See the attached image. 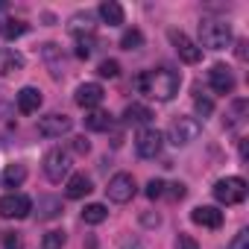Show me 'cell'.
I'll return each mask as SVG.
<instances>
[{
    "mask_svg": "<svg viewBox=\"0 0 249 249\" xmlns=\"http://www.w3.org/2000/svg\"><path fill=\"white\" fill-rule=\"evenodd\" d=\"M179 85H182L179 73H176V71H167V68L144 71V73L135 79V88H138L141 94H147V97H153V100H161V103L173 100V97L179 94Z\"/></svg>",
    "mask_w": 249,
    "mask_h": 249,
    "instance_id": "6da1fadb",
    "label": "cell"
},
{
    "mask_svg": "<svg viewBox=\"0 0 249 249\" xmlns=\"http://www.w3.org/2000/svg\"><path fill=\"white\" fill-rule=\"evenodd\" d=\"M199 44L208 47V50H223L231 44V30L226 21H217V18H202L199 24Z\"/></svg>",
    "mask_w": 249,
    "mask_h": 249,
    "instance_id": "7a4b0ae2",
    "label": "cell"
},
{
    "mask_svg": "<svg viewBox=\"0 0 249 249\" xmlns=\"http://www.w3.org/2000/svg\"><path fill=\"white\" fill-rule=\"evenodd\" d=\"M246 194H249V188L240 176H226L214 185V199L223 205H240L246 199Z\"/></svg>",
    "mask_w": 249,
    "mask_h": 249,
    "instance_id": "3957f363",
    "label": "cell"
},
{
    "mask_svg": "<svg viewBox=\"0 0 249 249\" xmlns=\"http://www.w3.org/2000/svg\"><path fill=\"white\" fill-rule=\"evenodd\" d=\"M199 132H202V123L196 117H176L167 129V138L173 147H188L191 141L199 138Z\"/></svg>",
    "mask_w": 249,
    "mask_h": 249,
    "instance_id": "277c9868",
    "label": "cell"
},
{
    "mask_svg": "<svg viewBox=\"0 0 249 249\" xmlns=\"http://www.w3.org/2000/svg\"><path fill=\"white\" fill-rule=\"evenodd\" d=\"M68 173H71V153L62 150V147L50 150V153L44 156V176H47L50 182H62Z\"/></svg>",
    "mask_w": 249,
    "mask_h": 249,
    "instance_id": "5b68a950",
    "label": "cell"
},
{
    "mask_svg": "<svg viewBox=\"0 0 249 249\" xmlns=\"http://www.w3.org/2000/svg\"><path fill=\"white\" fill-rule=\"evenodd\" d=\"M30 211H33V199L24 194H6L0 199V217L6 220H24L30 217Z\"/></svg>",
    "mask_w": 249,
    "mask_h": 249,
    "instance_id": "8992f818",
    "label": "cell"
},
{
    "mask_svg": "<svg viewBox=\"0 0 249 249\" xmlns=\"http://www.w3.org/2000/svg\"><path fill=\"white\" fill-rule=\"evenodd\" d=\"M135 179L129 176V173H117V176H111L108 179V188H106V194H108V199L111 202H117V205H123V202H129L132 196H135Z\"/></svg>",
    "mask_w": 249,
    "mask_h": 249,
    "instance_id": "52a82bcc",
    "label": "cell"
},
{
    "mask_svg": "<svg viewBox=\"0 0 249 249\" xmlns=\"http://www.w3.org/2000/svg\"><path fill=\"white\" fill-rule=\"evenodd\" d=\"M71 129H73V120H71L68 114H59V111L44 114V117L38 120V135H44V138H62V135H68Z\"/></svg>",
    "mask_w": 249,
    "mask_h": 249,
    "instance_id": "ba28073f",
    "label": "cell"
},
{
    "mask_svg": "<svg viewBox=\"0 0 249 249\" xmlns=\"http://www.w3.org/2000/svg\"><path fill=\"white\" fill-rule=\"evenodd\" d=\"M161 147H164V135L159 129H144L135 138V150H138L141 159H156L161 153Z\"/></svg>",
    "mask_w": 249,
    "mask_h": 249,
    "instance_id": "9c48e42d",
    "label": "cell"
},
{
    "mask_svg": "<svg viewBox=\"0 0 249 249\" xmlns=\"http://www.w3.org/2000/svg\"><path fill=\"white\" fill-rule=\"evenodd\" d=\"M170 44L176 47L179 59L188 62V65H196V62L202 59V47H196V44H194L185 33H179V30H170Z\"/></svg>",
    "mask_w": 249,
    "mask_h": 249,
    "instance_id": "30bf717a",
    "label": "cell"
},
{
    "mask_svg": "<svg viewBox=\"0 0 249 249\" xmlns=\"http://www.w3.org/2000/svg\"><path fill=\"white\" fill-rule=\"evenodd\" d=\"M103 97H106V91H103V85H97V82H82L79 88H76V106H82L85 111H94L100 103H103Z\"/></svg>",
    "mask_w": 249,
    "mask_h": 249,
    "instance_id": "8fae6325",
    "label": "cell"
},
{
    "mask_svg": "<svg viewBox=\"0 0 249 249\" xmlns=\"http://www.w3.org/2000/svg\"><path fill=\"white\" fill-rule=\"evenodd\" d=\"M208 82H211L214 94H231V91H234V73H231V68H226V65H214V68L208 71Z\"/></svg>",
    "mask_w": 249,
    "mask_h": 249,
    "instance_id": "7c38bea8",
    "label": "cell"
},
{
    "mask_svg": "<svg viewBox=\"0 0 249 249\" xmlns=\"http://www.w3.org/2000/svg\"><path fill=\"white\" fill-rule=\"evenodd\" d=\"M191 220L202 229H220L223 226V211L214 208V205H199V208L191 211Z\"/></svg>",
    "mask_w": 249,
    "mask_h": 249,
    "instance_id": "4fadbf2b",
    "label": "cell"
},
{
    "mask_svg": "<svg viewBox=\"0 0 249 249\" xmlns=\"http://www.w3.org/2000/svg\"><path fill=\"white\" fill-rule=\"evenodd\" d=\"M18 71H24V56L12 47H3L0 50V76H12Z\"/></svg>",
    "mask_w": 249,
    "mask_h": 249,
    "instance_id": "5bb4252c",
    "label": "cell"
},
{
    "mask_svg": "<svg viewBox=\"0 0 249 249\" xmlns=\"http://www.w3.org/2000/svg\"><path fill=\"white\" fill-rule=\"evenodd\" d=\"M41 91L38 88H33V85H27V88H21L18 91V111H24V114H33V111H38L41 108Z\"/></svg>",
    "mask_w": 249,
    "mask_h": 249,
    "instance_id": "9a60e30c",
    "label": "cell"
},
{
    "mask_svg": "<svg viewBox=\"0 0 249 249\" xmlns=\"http://www.w3.org/2000/svg\"><path fill=\"white\" fill-rule=\"evenodd\" d=\"M94 188H91V179L85 176V173H73L71 179H68V188H65V194H68V199H82V196H88Z\"/></svg>",
    "mask_w": 249,
    "mask_h": 249,
    "instance_id": "2e32d148",
    "label": "cell"
},
{
    "mask_svg": "<svg viewBox=\"0 0 249 249\" xmlns=\"http://www.w3.org/2000/svg\"><path fill=\"white\" fill-rule=\"evenodd\" d=\"M97 15H100V21H103V24H108V27L123 24V6L117 3V0H103L100 9H97Z\"/></svg>",
    "mask_w": 249,
    "mask_h": 249,
    "instance_id": "e0dca14e",
    "label": "cell"
},
{
    "mask_svg": "<svg viewBox=\"0 0 249 249\" xmlns=\"http://www.w3.org/2000/svg\"><path fill=\"white\" fill-rule=\"evenodd\" d=\"M153 120V111L147 108V106H141V103H132V106H126L123 108V123H135V126H144V123H150Z\"/></svg>",
    "mask_w": 249,
    "mask_h": 249,
    "instance_id": "ac0fdd59",
    "label": "cell"
},
{
    "mask_svg": "<svg viewBox=\"0 0 249 249\" xmlns=\"http://www.w3.org/2000/svg\"><path fill=\"white\" fill-rule=\"evenodd\" d=\"M114 126V120H111V114L108 111H88L85 114V129H91V132H108Z\"/></svg>",
    "mask_w": 249,
    "mask_h": 249,
    "instance_id": "d6986e66",
    "label": "cell"
},
{
    "mask_svg": "<svg viewBox=\"0 0 249 249\" xmlns=\"http://www.w3.org/2000/svg\"><path fill=\"white\" fill-rule=\"evenodd\" d=\"M62 214V199L56 196H41L38 199V220H53Z\"/></svg>",
    "mask_w": 249,
    "mask_h": 249,
    "instance_id": "ffe728a7",
    "label": "cell"
},
{
    "mask_svg": "<svg viewBox=\"0 0 249 249\" xmlns=\"http://www.w3.org/2000/svg\"><path fill=\"white\" fill-rule=\"evenodd\" d=\"M82 30H85V36H91V30H94V15L91 12H76L71 18V33L82 36Z\"/></svg>",
    "mask_w": 249,
    "mask_h": 249,
    "instance_id": "44dd1931",
    "label": "cell"
},
{
    "mask_svg": "<svg viewBox=\"0 0 249 249\" xmlns=\"http://www.w3.org/2000/svg\"><path fill=\"white\" fill-rule=\"evenodd\" d=\"M24 179H27V167L24 164H9L3 170V185L6 188H18V185H24Z\"/></svg>",
    "mask_w": 249,
    "mask_h": 249,
    "instance_id": "7402d4cb",
    "label": "cell"
},
{
    "mask_svg": "<svg viewBox=\"0 0 249 249\" xmlns=\"http://www.w3.org/2000/svg\"><path fill=\"white\" fill-rule=\"evenodd\" d=\"M106 217H108V208L100 205V202H91V205L82 208V220H85L88 226H97V223H103Z\"/></svg>",
    "mask_w": 249,
    "mask_h": 249,
    "instance_id": "603a6c76",
    "label": "cell"
},
{
    "mask_svg": "<svg viewBox=\"0 0 249 249\" xmlns=\"http://www.w3.org/2000/svg\"><path fill=\"white\" fill-rule=\"evenodd\" d=\"M41 53H44V59L50 62V68H53L50 73H53V76L59 79V76H62V65H65V59H62L59 47H56V44H44V50H41Z\"/></svg>",
    "mask_w": 249,
    "mask_h": 249,
    "instance_id": "cb8c5ba5",
    "label": "cell"
},
{
    "mask_svg": "<svg viewBox=\"0 0 249 249\" xmlns=\"http://www.w3.org/2000/svg\"><path fill=\"white\" fill-rule=\"evenodd\" d=\"M27 33V24L24 21H15V18H6V21H0V36L3 38H18V36H24Z\"/></svg>",
    "mask_w": 249,
    "mask_h": 249,
    "instance_id": "d4e9b609",
    "label": "cell"
},
{
    "mask_svg": "<svg viewBox=\"0 0 249 249\" xmlns=\"http://www.w3.org/2000/svg\"><path fill=\"white\" fill-rule=\"evenodd\" d=\"M120 47L129 50V53H132V50H141V47H144V33H141V30H126V33L120 36Z\"/></svg>",
    "mask_w": 249,
    "mask_h": 249,
    "instance_id": "484cf974",
    "label": "cell"
},
{
    "mask_svg": "<svg viewBox=\"0 0 249 249\" xmlns=\"http://www.w3.org/2000/svg\"><path fill=\"white\" fill-rule=\"evenodd\" d=\"M65 240H68V234H65V231H47V234H44V240H41V249H62V246H65Z\"/></svg>",
    "mask_w": 249,
    "mask_h": 249,
    "instance_id": "4316f807",
    "label": "cell"
},
{
    "mask_svg": "<svg viewBox=\"0 0 249 249\" xmlns=\"http://www.w3.org/2000/svg\"><path fill=\"white\" fill-rule=\"evenodd\" d=\"M94 53V36H76V56L88 59Z\"/></svg>",
    "mask_w": 249,
    "mask_h": 249,
    "instance_id": "83f0119b",
    "label": "cell"
},
{
    "mask_svg": "<svg viewBox=\"0 0 249 249\" xmlns=\"http://www.w3.org/2000/svg\"><path fill=\"white\" fill-rule=\"evenodd\" d=\"M97 73H100L103 79H114V76L120 73V65H117L114 59H106V62H100V68H97Z\"/></svg>",
    "mask_w": 249,
    "mask_h": 249,
    "instance_id": "f1b7e54d",
    "label": "cell"
},
{
    "mask_svg": "<svg viewBox=\"0 0 249 249\" xmlns=\"http://www.w3.org/2000/svg\"><path fill=\"white\" fill-rule=\"evenodd\" d=\"M243 114H246V100H237V103L231 106V114H229V120H226V126H237V123L243 120Z\"/></svg>",
    "mask_w": 249,
    "mask_h": 249,
    "instance_id": "f546056e",
    "label": "cell"
},
{
    "mask_svg": "<svg viewBox=\"0 0 249 249\" xmlns=\"http://www.w3.org/2000/svg\"><path fill=\"white\" fill-rule=\"evenodd\" d=\"M3 249H24V240L18 231H6L3 234Z\"/></svg>",
    "mask_w": 249,
    "mask_h": 249,
    "instance_id": "4dcf8cb0",
    "label": "cell"
},
{
    "mask_svg": "<svg viewBox=\"0 0 249 249\" xmlns=\"http://www.w3.org/2000/svg\"><path fill=\"white\" fill-rule=\"evenodd\" d=\"M147 196H150V199L164 196V182H161V179H150V185H147Z\"/></svg>",
    "mask_w": 249,
    "mask_h": 249,
    "instance_id": "1f68e13d",
    "label": "cell"
},
{
    "mask_svg": "<svg viewBox=\"0 0 249 249\" xmlns=\"http://www.w3.org/2000/svg\"><path fill=\"white\" fill-rule=\"evenodd\" d=\"M194 106H196V111H199V117H208V114L214 111V103H211L208 97H196V103H194Z\"/></svg>",
    "mask_w": 249,
    "mask_h": 249,
    "instance_id": "d6a6232c",
    "label": "cell"
},
{
    "mask_svg": "<svg viewBox=\"0 0 249 249\" xmlns=\"http://www.w3.org/2000/svg\"><path fill=\"white\" fill-rule=\"evenodd\" d=\"M229 249H249V231L243 229V231H237L234 234V240L229 243Z\"/></svg>",
    "mask_w": 249,
    "mask_h": 249,
    "instance_id": "836d02e7",
    "label": "cell"
},
{
    "mask_svg": "<svg viewBox=\"0 0 249 249\" xmlns=\"http://www.w3.org/2000/svg\"><path fill=\"white\" fill-rule=\"evenodd\" d=\"M71 150H73V153H79V156H85V153L91 150V144L85 141V135H79V138H73V141H71Z\"/></svg>",
    "mask_w": 249,
    "mask_h": 249,
    "instance_id": "e575fe53",
    "label": "cell"
},
{
    "mask_svg": "<svg viewBox=\"0 0 249 249\" xmlns=\"http://www.w3.org/2000/svg\"><path fill=\"white\" fill-rule=\"evenodd\" d=\"M120 249H144V243H141L138 237L126 234V237H120Z\"/></svg>",
    "mask_w": 249,
    "mask_h": 249,
    "instance_id": "d590c367",
    "label": "cell"
},
{
    "mask_svg": "<svg viewBox=\"0 0 249 249\" xmlns=\"http://www.w3.org/2000/svg\"><path fill=\"white\" fill-rule=\"evenodd\" d=\"M176 249H199V243H196L194 237H188V234H179V240H176Z\"/></svg>",
    "mask_w": 249,
    "mask_h": 249,
    "instance_id": "8d00e7d4",
    "label": "cell"
},
{
    "mask_svg": "<svg viewBox=\"0 0 249 249\" xmlns=\"http://www.w3.org/2000/svg\"><path fill=\"white\" fill-rule=\"evenodd\" d=\"M185 185L182 182H176V185H170V199H185Z\"/></svg>",
    "mask_w": 249,
    "mask_h": 249,
    "instance_id": "74e56055",
    "label": "cell"
},
{
    "mask_svg": "<svg viewBox=\"0 0 249 249\" xmlns=\"http://www.w3.org/2000/svg\"><path fill=\"white\" fill-rule=\"evenodd\" d=\"M141 220H144V226H159V223H161V217H159V214H144Z\"/></svg>",
    "mask_w": 249,
    "mask_h": 249,
    "instance_id": "f35d334b",
    "label": "cell"
},
{
    "mask_svg": "<svg viewBox=\"0 0 249 249\" xmlns=\"http://www.w3.org/2000/svg\"><path fill=\"white\" fill-rule=\"evenodd\" d=\"M237 56L246 59V41H237Z\"/></svg>",
    "mask_w": 249,
    "mask_h": 249,
    "instance_id": "ab89813d",
    "label": "cell"
}]
</instances>
